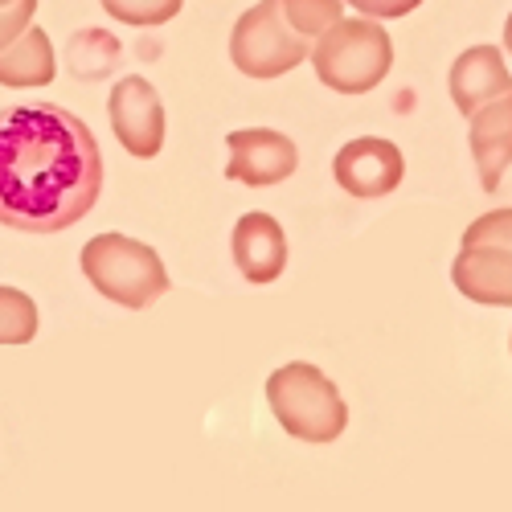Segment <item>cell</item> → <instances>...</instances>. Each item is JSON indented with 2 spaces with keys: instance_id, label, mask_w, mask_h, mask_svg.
Wrapping results in <instances>:
<instances>
[{
  "instance_id": "1",
  "label": "cell",
  "mask_w": 512,
  "mask_h": 512,
  "mask_svg": "<svg viewBox=\"0 0 512 512\" xmlns=\"http://www.w3.org/2000/svg\"><path fill=\"white\" fill-rule=\"evenodd\" d=\"M99 193V140L78 115L54 103L0 111V226L58 234L87 218Z\"/></svg>"
},
{
  "instance_id": "2",
  "label": "cell",
  "mask_w": 512,
  "mask_h": 512,
  "mask_svg": "<svg viewBox=\"0 0 512 512\" xmlns=\"http://www.w3.org/2000/svg\"><path fill=\"white\" fill-rule=\"evenodd\" d=\"M316 78L340 95H365L381 87L394 66V41L373 17H340L312 46Z\"/></svg>"
},
{
  "instance_id": "3",
  "label": "cell",
  "mask_w": 512,
  "mask_h": 512,
  "mask_svg": "<svg viewBox=\"0 0 512 512\" xmlns=\"http://www.w3.org/2000/svg\"><path fill=\"white\" fill-rule=\"evenodd\" d=\"M267 402L279 426L300 443H336L349 426V406L340 390L308 361H291L267 377Z\"/></svg>"
},
{
  "instance_id": "4",
  "label": "cell",
  "mask_w": 512,
  "mask_h": 512,
  "mask_svg": "<svg viewBox=\"0 0 512 512\" xmlns=\"http://www.w3.org/2000/svg\"><path fill=\"white\" fill-rule=\"evenodd\" d=\"M82 275L103 300L119 308H152L168 291V271L164 259L148 246L127 234H99L82 246Z\"/></svg>"
},
{
  "instance_id": "5",
  "label": "cell",
  "mask_w": 512,
  "mask_h": 512,
  "mask_svg": "<svg viewBox=\"0 0 512 512\" xmlns=\"http://www.w3.org/2000/svg\"><path fill=\"white\" fill-rule=\"evenodd\" d=\"M308 54H312L308 37L287 25L279 0H259V5L238 17L230 33V62L246 78H259V82L295 70Z\"/></svg>"
},
{
  "instance_id": "6",
  "label": "cell",
  "mask_w": 512,
  "mask_h": 512,
  "mask_svg": "<svg viewBox=\"0 0 512 512\" xmlns=\"http://www.w3.org/2000/svg\"><path fill=\"white\" fill-rule=\"evenodd\" d=\"M107 107H111V132L127 152L140 156V160L160 156V148H164V103L148 78H140V74L119 78Z\"/></svg>"
},
{
  "instance_id": "7",
  "label": "cell",
  "mask_w": 512,
  "mask_h": 512,
  "mask_svg": "<svg viewBox=\"0 0 512 512\" xmlns=\"http://www.w3.org/2000/svg\"><path fill=\"white\" fill-rule=\"evenodd\" d=\"M332 177L345 193H353L361 201H373V197H386L402 185L406 160H402L398 144L381 140V136H361V140H349L336 152Z\"/></svg>"
},
{
  "instance_id": "8",
  "label": "cell",
  "mask_w": 512,
  "mask_h": 512,
  "mask_svg": "<svg viewBox=\"0 0 512 512\" xmlns=\"http://www.w3.org/2000/svg\"><path fill=\"white\" fill-rule=\"evenodd\" d=\"M230 148V164H226V177L242 181V185H279L295 173L300 164V152L283 132H271V127H242V132L226 136Z\"/></svg>"
},
{
  "instance_id": "9",
  "label": "cell",
  "mask_w": 512,
  "mask_h": 512,
  "mask_svg": "<svg viewBox=\"0 0 512 512\" xmlns=\"http://www.w3.org/2000/svg\"><path fill=\"white\" fill-rule=\"evenodd\" d=\"M451 283L480 308H512V250L508 246H463L451 263Z\"/></svg>"
},
{
  "instance_id": "10",
  "label": "cell",
  "mask_w": 512,
  "mask_h": 512,
  "mask_svg": "<svg viewBox=\"0 0 512 512\" xmlns=\"http://www.w3.org/2000/svg\"><path fill=\"white\" fill-rule=\"evenodd\" d=\"M467 119H472V127H467V144H472V156H476V168H480V185L488 193H496L504 168L512 164V91L476 107Z\"/></svg>"
},
{
  "instance_id": "11",
  "label": "cell",
  "mask_w": 512,
  "mask_h": 512,
  "mask_svg": "<svg viewBox=\"0 0 512 512\" xmlns=\"http://www.w3.org/2000/svg\"><path fill=\"white\" fill-rule=\"evenodd\" d=\"M234 263L250 283H275L287 267V234L271 213H242L234 226Z\"/></svg>"
},
{
  "instance_id": "12",
  "label": "cell",
  "mask_w": 512,
  "mask_h": 512,
  "mask_svg": "<svg viewBox=\"0 0 512 512\" xmlns=\"http://www.w3.org/2000/svg\"><path fill=\"white\" fill-rule=\"evenodd\" d=\"M512 91V74L504 66V54L496 46H472L463 50L451 66V99L459 115H472L476 107L500 99Z\"/></svg>"
},
{
  "instance_id": "13",
  "label": "cell",
  "mask_w": 512,
  "mask_h": 512,
  "mask_svg": "<svg viewBox=\"0 0 512 512\" xmlns=\"http://www.w3.org/2000/svg\"><path fill=\"white\" fill-rule=\"evenodd\" d=\"M58 74L50 33L29 25L13 46L0 50V87H46Z\"/></svg>"
},
{
  "instance_id": "14",
  "label": "cell",
  "mask_w": 512,
  "mask_h": 512,
  "mask_svg": "<svg viewBox=\"0 0 512 512\" xmlns=\"http://www.w3.org/2000/svg\"><path fill=\"white\" fill-rule=\"evenodd\" d=\"M37 336V304L17 287H0V345H29Z\"/></svg>"
},
{
  "instance_id": "15",
  "label": "cell",
  "mask_w": 512,
  "mask_h": 512,
  "mask_svg": "<svg viewBox=\"0 0 512 512\" xmlns=\"http://www.w3.org/2000/svg\"><path fill=\"white\" fill-rule=\"evenodd\" d=\"M279 9L287 17V25L295 33H304L308 41L320 37L332 21H340V13H345V0H279Z\"/></svg>"
},
{
  "instance_id": "16",
  "label": "cell",
  "mask_w": 512,
  "mask_h": 512,
  "mask_svg": "<svg viewBox=\"0 0 512 512\" xmlns=\"http://www.w3.org/2000/svg\"><path fill=\"white\" fill-rule=\"evenodd\" d=\"M99 5L127 25H164L181 13L185 0H99Z\"/></svg>"
},
{
  "instance_id": "17",
  "label": "cell",
  "mask_w": 512,
  "mask_h": 512,
  "mask_svg": "<svg viewBox=\"0 0 512 512\" xmlns=\"http://www.w3.org/2000/svg\"><path fill=\"white\" fill-rule=\"evenodd\" d=\"M508 246L512 250V209H492L476 218L463 234V246Z\"/></svg>"
},
{
  "instance_id": "18",
  "label": "cell",
  "mask_w": 512,
  "mask_h": 512,
  "mask_svg": "<svg viewBox=\"0 0 512 512\" xmlns=\"http://www.w3.org/2000/svg\"><path fill=\"white\" fill-rule=\"evenodd\" d=\"M33 13H37V0H9V5H0V50L13 46L33 25Z\"/></svg>"
},
{
  "instance_id": "19",
  "label": "cell",
  "mask_w": 512,
  "mask_h": 512,
  "mask_svg": "<svg viewBox=\"0 0 512 512\" xmlns=\"http://www.w3.org/2000/svg\"><path fill=\"white\" fill-rule=\"evenodd\" d=\"M345 5H353L361 17L390 21V17H406V13H414L422 0H345Z\"/></svg>"
},
{
  "instance_id": "20",
  "label": "cell",
  "mask_w": 512,
  "mask_h": 512,
  "mask_svg": "<svg viewBox=\"0 0 512 512\" xmlns=\"http://www.w3.org/2000/svg\"><path fill=\"white\" fill-rule=\"evenodd\" d=\"M504 46H508V54H512V13H508V21H504Z\"/></svg>"
},
{
  "instance_id": "21",
  "label": "cell",
  "mask_w": 512,
  "mask_h": 512,
  "mask_svg": "<svg viewBox=\"0 0 512 512\" xmlns=\"http://www.w3.org/2000/svg\"><path fill=\"white\" fill-rule=\"evenodd\" d=\"M0 5H9V0H0Z\"/></svg>"
}]
</instances>
